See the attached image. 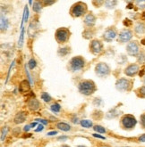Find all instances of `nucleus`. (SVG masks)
Instances as JSON below:
<instances>
[{
	"mask_svg": "<svg viewBox=\"0 0 145 147\" xmlns=\"http://www.w3.org/2000/svg\"><path fill=\"white\" fill-rule=\"evenodd\" d=\"M79 92L84 96H91L96 90V86L91 80H82L78 85Z\"/></svg>",
	"mask_w": 145,
	"mask_h": 147,
	"instance_id": "nucleus-1",
	"label": "nucleus"
},
{
	"mask_svg": "<svg viewBox=\"0 0 145 147\" xmlns=\"http://www.w3.org/2000/svg\"><path fill=\"white\" fill-rule=\"evenodd\" d=\"M86 12H87L86 5L83 4L82 2H77L76 4H74L71 7V10H70V13L74 17H80L85 14Z\"/></svg>",
	"mask_w": 145,
	"mask_h": 147,
	"instance_id": "nucleus-2",
	"label": "nucleus"
},
{
	"mask_svg": "<svg viewBox=\"0 0 145 147\" xmlns=\"http://www.w3.org/2000/svg\"><path fill=\"white\" fill-rule=\"evenodd\" d=\"M85 61L81 56H75L69 62V69L72 71H78L84 67Z\"/></svg>",
	"mask_w": 145,
	"mask_h": 147,
	"instance_id": "nucleus-3",
	"label": "nucleus"
},
{
	"mask_svg": "<svg viewBox=\"0 0 145 147\" xmlns=\"http://www.w3.org/2000/svg\"><path fill=\"white\" fill-rule=\"evenodd\" d=\"M121 124L123 127L125 129H132L137 124V120H136V119L133 115L127 114L121 119Z\"/></svg>",
	"mask_w": 145,
	"mask_h": 147,
	"instance_id": "nucleus-4",
	"label": "nucleus"
},
{
	"mask_svg": "<svg viewBox=\"0 0 145 147\" xmlns=\"http://www.w3.org/2000/svg\"><path fill=\"white\" fill-rule=\"evenodd\" d=\"M55 36L58 43H65L70 38V31L65 28H60L56 31Z\"/></svg>",
	"mask_w": 145,
	"mask_h": 147,
	"instance_id": "nucleus-5",
	"label": "nucleus"
},
{
	"mask_svg": "<svg viewBox=\"0 0 145 147\" xmlns=\"http://www.w3.org/2000/svg\"><path fill=\"white\" fill-rule=\"evenodd\" d=\"M116 88L117 90L122 91V92L129 91L132 88V81L128 79H125V78H123V79H120L116 81Z\"/></svg>",
	"mask_w": 145,
	"mask_h": 147,
	"instance_id": "nucleus-6",
	"label": "nucleus"
},
{
	"mask_svg": "<svg viewBox=\"0 0 145 147\" xmlns=\"http://www.w3.org/2000/svg\"><path fill=\"white\" fill-rule=\"evenodd\" d=\"M96 71V74L100 77V78H104L109 75L110 73V68L108 67V65L105 63H99L96 65L95 68Z\"/></svg>",
	"mask_w": 145,
	"mask_h": 147,
	"instance_id": "nucleus-7",
	"label": "nucleus"
},
{
	"mask_svg": "<svg viewBox=\"0 0 145 147\" xmlns=\"http://www.w3.org/2000/svg\"><path fill=\"white\" fill-rule=\"evenodd\" d=\"M133 38V32L130 30H123L120 31L118 35V41H120L121 43H126L128 42L131 38Z\"/></svg>",
	"mask_w": 145,
	"mask_h": 147,
	"instance_id": "nucleus-8",
	"label": "nucleus"
},
{
	"mask_svg": "<svg viewBox=\"0 0 145 147\" xmlns=\"http://www.w3.org/2000/svg\"><path fill=\"white\" fill-rule=\"evenodd\" d=\"M127 54L131 56H137L139 54V46L135 41L130 42L126 47Z\"/></svg>",
	"mask_w": 145,
	"mask_h": 147,
	"instance_id": "nucleus-9",
	"label": "nucleus"
},
{
	"mask_svg": "<svg viewBox=\"0 0 145 147\" xmlns=\"http://www.w3.org/2000/svg\"><path fill=\"white\" fill-rule=\"evenodd\" d=\"M90 48H91V52L94 55H99L100 52L102 51V49H103V46H102L100 41H99V40H93L91 43Z\"/></svg>",
	"mask_w": 145,
	"mask_h": 147,
	"instance_id": "nucleus-10",
	"label": "nucleus"
},
{
	"mask_svg": "<svg viewBox=\"0 0 145 147\" xmlns=\"http://www.w3.org/2000/svg\"><path fill=\"white\" fill-rule=\"evenodd\" d=\"M116 36V30L115 28H108L103 34V38L108 41V42H110L112 41Z\"/></svg>",
	"mask_w": 145,
	"mask_h": 147,
	"instance_id": "nucleus-11",
	"label": "nucleus"
},
{
	"mask_svg": "<svg viewBox=\"0 0 145 147\" xmlns=\"http://www.w3.org/2000/svg\"><path fill=\"white\" fill-rule=\"evenodd\" d=\"M138 71H139V66L137 64H135V63L130 64L128 67H126L125 70V73L127 76H129V77L135 76L136 74L138 73Z\"/></svg>",
	"mask_w": 145,
	"mask_h": 147,
	"instance_id": "nucleus-12",
	"label": "nucleus"
},
{
	"mask_svg": "<svg viewBox=\"0 0 145 147\" xmlns=\"http://www.w3.org/2000/svg\"><path fill=\"white\" fill-rule=\"evenodd\" d=\"M95 22H96V18L92 13H88L84 18V23L88 27H92L95 24Z\"/></svg>",
	"mask_w": 145,
	"mask_h": 147,
	"instance_id": "nucleus-13",
	"label": "nucleus"
},
{
	"mask_svg": "<svg viewBox=\"0 0 145 147\" xmlns=\"http://www.w3.org/2000/svg\"><path fill=\"white\" fill-rule=\"evenodd\" d=\"M28 107L31 111H37L39 108V102L35 98H31L28 102Z\"/></svg>",
	"mask_w": 145,
	"mask_h": 147,
	"instance_id": "nucleus-14",
	"label": "nucleus"
},
{
	"mask_svg": "<svg viewBox=\"0 0 145 147\" xmlns=\"http://www.w3.org/2000/svg\"><path fill=\"white\" fill-rule=\"evenodd\" d=\"M25 120H26V115H25L23 111L18 112L14 117V123H16V124H21V123L24 122Z\"/></svg>",
	"mask_w": 145,
	"mask_h": 147,
	"instance_id": "nucleus-15",
	"label": "nucleus"
},
{
	"mask_svg": "<svg viewBox=\"0 0 145 147\" xmlns=\"http://www.w3.org/2000/svg\"><path fill=\"white\" fill-rule=\"evenodd\" d=\"M30 90V84L27 80H23L19 86V91L21 93H27Z\"/></svg>",
	"mask_w": 145,
	"mask_h": 147,
	"instance_id": "nucleus-16",
	"label": "nucleus"
},
{
	"mask_svg": "<svg viewBox=\"0 0 145 147\" xmlns=\"http://www.w3.org/2000/svg\"><path fill=\"white\" fill-rule=\"evenodd\" d=\"M57 127H58V129H60V130L65 131V132L71 130V126L65 122H58L57 124Z\"/></svg>",
	"mask_w": 145,
	"mask_h": 147,
	"instance_id": "nucleus-17",
	"label": "nucleus"
},
{
	"mask_svg": "<svg viewBox=\"0 0 145 147\" xmlns=\"http://www.w3.org/2000/svg\"><path fill=\"white\" fill-rule=\"evenodd\" d=\"M134 30L137 34H143L145 32V24L143 22H138L135 25Z\"/></svg>",
	"mask_w": 145,
	"mask_h": 147,
	"instance_id": "nucleus-18",
	"label": "nucleus"
},
{
	"mask_svg": "<svg viewBox=\"0 0 145 147\" xmlns=\"http://www.w3.org/2000/svg\"><path fill=\"white\" fill-rule=\"evenodd\" d=\"M80 123H81V126L85 128H91L93 126L92 121L90 119H82V120H81Z\"/></svg>",
	"mask_w": 145,
	"mask_h": 147,
	"instance_id": "nucleus-19",
	"label": "nucleus"
},
{
	"mask_svg": "<svg viewBox=\"0 0 145 147\" xmlns=\"http://www.w3.org/2000/svg\"><path fill=\"white\" fill-rule=\"evenodd\" d=\"M41 8H42V5H41V3L39 2V1H36L33 3V5H32V9L35 13H39L41 11Z\"/></svg>",
	"mask_w": 145,
	"mask_h": 147,
	"instance_id": "nucleus-20",
	"label": "nucleus"
},
{
	"mask_svg": "<svg viewBox=\"0 0 145 147\" xmlns=\"http://www.w3.org/2000/svg\"><path fill=\"white\" fill-rule=\"evenodd\" d=\"M8 28V21L5 18L3 13L1 14V30H5Z\"/></svg>",
	"mask_w": 145,
	"mask_h": 147,
	"instance_id": "nucleus-21",
	"label": "nucleus"
},
{
	"mask_svg": "<svg viewBox=\"0 0 145 147\" xmlns=\"http://www.w3.org/2000/svg\"><path fill=\"white\" fill-rule=\"evenodd\" d=\"M50 108H51V111H52L53 112H55V113H58V112L61 111V106L57 102L53 103V105L50 106Z\"/></svg>",
	"mask_w": 145,
	"mask_h": 147,
	"instance_id": "nucleus-22",
	"label": "nucleus"
},
{
	"mask_svg": "<svg viewBox=\"0 0 145 147\" xmlns=\"http://www.w3.org/2000/svg\"><path fill=\"white\" fill-rule=\"evenodd\" d=\"M70 48L69 47H63V48H59L58 50V55L60 56H65L67 54H69Z\"/></svg>",
	"mask_w": 145,
	"mask_h": 147,
	"instance_id": "nucleus-23",
	"label": "nucleus"
},
{
	"mask_svg": "<svg viewBox=\"0 0 145 147\" xmlns=\"http://www.w3.org/2000/svg\"><path fill=\"white\" fill-rule=\"evenodd\" d=\"M93 129H94V130H95L96 132L100 133V134H105V133L107 132V129H106L104 127L100 126V125H96V126H94Z\"/></svg>",
	"mask_w": 145,
	"mask_h": 147,
	"instance_id": "nucleus-24",
	"label": "nucleus"
},
{
	"mask_svg": "<svg viewBox=\"0 0 145 147\" xmlns=\"http://www.w3.org/2000/svg\"><path fill=\"white\" fill-rule=\"evenodd\" d=\"M41 99H43V101H45L46 102H49L52 101V98L49 96L48 93H42L41 94Z\"/></svg>",
	"mask_w": 145,
	"mask_h": 147,
	"instance_id": "nucleus-25",
	"label": "nucleus"
},
{
	"mask_svg": "<svg viewBox=\"0 0 145 147\" xmlns=\"http://www.w3.org/2000/svg\"><path fill=\"white\" fill-rule=\"evenodd\" d=\"M8 127H4L3 128H2V131H1V142L3 143L4 142V140H5V137L6 136V134L8 133Z\"/></svg>",
	"mask_w": 145,
	"mask_h": 147,
	"instance_id": "nucleus-26",
	"label": "nucleus"
},
{
	"mask_svg": "<svg viewBox=\"0 0 145 147\" xmlns=\"http://www.w3.org/2000/svg\"><path fill=\"white\" fill-rule=\"evenodd\" d=\"M137 94H138V96L140 97H142V98L145 97V86H142V88H140L137 90Z\"/></svg>",
	"mask_w": 145,
	"mask_h": 147,
	"instance_id": "nucleus-27",
	"label": "nucleus"
},
{
	"mask_svg": "<svg viewBox=\"0 0 145 147\" xmlns=\"http://www.w3.org/2000/svg\"><path fill=\"white\" fill-rule=\"evenodd\" d=\"M28 66H29V68L31 69V70H33V69L37 66V63H36L35 60H34L33 58L31 59L29 61V63H28Z\"/></svg>",
	"mask_w": 145,
	"mask_h": 147,
	"instance_id": "nucleus-28",
	"label": "nucleus"
},
{
	"mask_svg": "<svg viewBox=\"0 0 145 147\" xmlns=\"http://www.w3.org/2000/svg\"><path fill=\"white\" fill-rule=\"evenodd\" d=\"M104 3L108 8H114L115 5H116V1H106Z\"/></svg>",
	"mask_w": 145,
	"mask_h": 147,
	"instance_id": "nucleus-29",
	"label": "nucleus"
},
{
	"mask_svg": "<svg viewBox=\"0 0 145 147\" xmlns=\"http://www.w3.org/2000/svg\"><path fill=\"white\" fill-rule=\"evenodd\" d=\"M138 61H139V63H143L145 62V54H144V53H141V54L139 55Z\"/></svg>",
	"mask_w": 145,
	"mask_h": 147,
	"instance_id": "nucleus-30",
	"label": "nucleus"
},
{
	"mask_svg": "<svg viewBox=\"0 0 145 147\" xmlns=\"http://www.w3.org/2000/svg\"><path fill=\"white\" fill-rule=\"evenodd\" d=\"M135 4L139 8H145V0H143V1H136Z\"/></svg>",
	"mask_w": 145,
	"mask_h": 147,
	"instance_id": "nucleus-31",
	"label": "nucleus"
},
{
	"mask_svg": "<svg viewBox=\"0 0 145 147\" xmlns=\"http://www.w3.org/2000/svg\"><path fill=\"white\" fill-rule=\"evenodd\" d=\"M35 120H36V121H39V122H40L42 125H44V126L48 124V120H47V119H36Z\"/></svg>",
	"mask_w": 145,
	"mask_h": 147,
	"instance_id": "nucleus-32",
	"label": "nucleus"
},
{
	"mask_svg": "<svg viewBox=\"0 0 145 147\" xmlns=\"http://www.w3.org/2000/svg\"><path fill=\"white\" fill-rule=\"evenodd\" d=\"M23 35H24V30L23 29L22 30V33H21V37H20V39H19V47H21L22 43H23Z\"/></svg>",
	"mask_w": 145,
	"mask_h": 147,
	"instance_id": "nucleus-33",
	"label": "nucleus"
},
{
	"mask_svg": "<svg viewBox=\"0 0 145 147\" xmlns=\"http://www.w3.org/2000/svg\"><path fill=\"white\" fill-rule=\"evenodd\" d=\"M141 125L143 128H145V113L141 115Z\"/></svg>",
	"mask_w": 145,
	"mask_h": 147,
	"instance_id": "nucleus-34",
	"label": "nucleus"
},
{
	"mask_svg": "<svg viewBox=\"0 0 145 147\" xmlns=\"http://www.w3.org/2000/svg\"><path fill=\"white\" fill-rule=\"evenodd\" d=\"M45 127H44V125H42V124H39L38 125V128L35 129V132H40L43 130Z\"/></svg>",
	"mask_w": 145,
	"mask_h": 147,
	"instance_id": "nucleus-35",
	"label": "nucleus"
},
{
	"mask_svg": "<svg viewBox=\"0 0 145 147\" xmlns=\"http://www.w3.org/2000/svg\"><path fill=\"white\" fill-rule=\"evenodd\" d=\"M67 136H59L58 138H57V141H62V142H65V140H67Z\"/></svg>",
	"mask_w": 145,
	"mask_h": 147,
	"instance_id": "nucleus-36",
	"label": "nucleus"
},
{
	"mask_svg": "<svg viewBox=\"0 0 145 147\" xmlns=\"http://www.w3.org/2000/svg\"><path fill=\"white\" fill-rule=\"evenodd\" d=\"M92 136H94V137H97V138H99V139H102V140H105L106 138L104 136H102L100 135H98V134H92Z\"/></svg>",
	"mask_w": 145,
	"mask_h": 147,
	"instance_id": "nucleus-37",
	"label": "nucleus"
},
{
	"mask_svg": "<svg viewBox=\"0 0 145 147\" xmlns=\"http://www.w3.org/2000/svg\"><path fill=\"white\" fill-rule=\"evenodd\" d=\"M138 140H139V142L145 143V134H144V135H142V136H141L138 138Z\"/></svg>",
	"mask_w": 145,
	"mask_h": 147,
	"instance_id": "nucleus-38",
	"label": "nucleus"
},
{
	"mask_svg": "<svg viewBox=\"0 0 145 147\" xmlns=\"http://www.w3.org/2000/svg\"><path fill=\"white\" fill-rule=\"evenodd\" d=\"M124 24H125V26H130V25H132V22H131L130 20H125Z\"/></svg>",
	"mask_w": 145,
	"mask_h": 147,
	"instance_id": "nucleus-39",
	"label": "nucleus"
},
{
	"mask_svg": "<svg viewBox=\"0 0 145 147\" xmlns=\"http://www.w3.org/2000/svg\"><path fill=\"white\" fill-rule=\"evenodd\" d=\"M55 135H57V131H51V132H48L47 134V136H55Z\"/></svg>",
	"mask_w": 145,
	"mask_h": 147,
	"instance_id": "nucleus-40",
	"label": "nucleus"
},
{
	"mask_svg": "<svg viewBox=\"0 0 145 147\" xmlns=\"http://www.w3.org/2000/svg\"><path fill=\"white\" fill-rule=\"evenodd\" d=\"M31 128V126H30V125H26V126H24V127H23V130H24L25 132H28Z\"/></svg>",
	"mask_w": 145,
	"mask_h": 147,
	"instance_id": "nucleus-41",
	"label": "nucleus"
},
{
	"mask_svg": "<svg viewBox=\"0 0 145 147\" xmlns=\"http://www.w3.org/2000/svg\"><path fill=\"white\" fill-rule=\"evenodd\" d=\"M42 3H43V4H45V5H53L54 3H55V1H43V2H42Z\"/></svg>",
	"mask_w": 145,
	"mask_h": 147,
	"instance_id": "nucleus-42",
	"label": "nucleus"
},
{
	"mask_svg": "<svg viewBox=\"0 0 145 147\" xmlns=\"http://www.w3.org/2000/svg\"><path fill=\"white\" fill-rule=\"evenodd\" d=\"M37 124H38L37 122H32V123H31V124H30V126H31V128H33L34 127H36V126H37Z\"/></svg>",
	"mask_w": 145,
	"mask_h": 147,
	"instance_id": "nucleus-43",
	"label": "nucleus"
},
{
	"mask_svg": "<svg viewBox=\"0 0 145 147\" xmlns=\"http://www.w3.org/2000/svg\"><path fill=\"white\" fill-rule=\"evenodd\" d=\"M60 147H70L69 145H67V144H63V145H61Z\"/></svg>",
	"mask_w": 145,
	"mask_h": 147,
	"instance_id": "nucleus-44",
	"label": "nucleus"
},
{
	"mask_svg": "<svg viewBox=\"0 0 145 147\" xmlns=\"http://www.w3.org/2000/svg\"><path fill=\"white\" fill-rule=\"evenodd\" d=\"M76 147H86V146H84V145H78V146H76Z\"/></svg>",
	"mask_w": 145,
	"mask_h": 147,
	"instance_id": "nucleus-45",
	"label": "nucleus"
},
{
	"mask_svg": "<svg viewBox=\"0 0 145 147\" xmlns=\"http://www.w3.org/2000/svg\"><path fill=\"white\" fill-rule=\"evenodd\" d=\"M143 83H144V84H145V77H144V78H143Z\"/></svg>",
	"mask_w": 145,
	"mask_h": 147,
	"instance_id": "nucleus-46",
	"label": "nucleus"
}]
</instances>
